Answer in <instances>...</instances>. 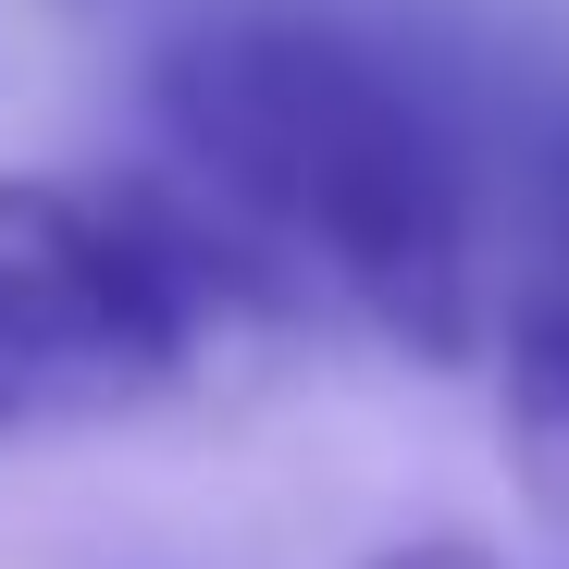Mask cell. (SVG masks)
<instances>
[{
	"instance_id": "3",
	"label": "cell",
	"mask_w": 569,
	"mask_h": 569,
	"mask_svg": "<svg viewBox=\"0 0 569 569\" xmlns=\"http://www.w3.org/2000/svg\"><path fill=\"white\" fill-rule=\"evenodd\" d=\"M508 199H520V248H532V310H569V87L520 124Z\"/></svg>"
},
{
	"instance_id": "1",
	"label": "cell",
	"mask_w": 569,
	"mask_h": 569,
	"mask_svg": "<svg viewBox=\"0 0 569 569\" xmlns=\"http://www.w3.org/2000/svg\"><path fill=\"white\" fill-rule=\"evenodd\" d=\"M149 112L272 298H335L421 359L483 310V149L446 87L347 13H199L149 62Z\"/></svg>"
},
{
	"instance_id": "5",
	"label": "cell",
	"mask_w": 569,
	"mask_h": 569,
	"mask_svg": "<svg viewBox=\"0 0 569 569\" xmlns=\"http://www.w3.org/2000/svg\"><path fill=\"white\" fill-rule=\"evenodd\" d=\"M385 569H496V557H483V545H397Z\"/></svg>"
},
{
	"instance_id": "2",
	"label": "cell",
	"mask_w": 569,
	"mask_h": 569,
	"mask_svg": "<svg viewBox=\"0 0 569 569\" xmlns=\"http://www.w3.org/2000/svg\"><path fill=\"white\" fill-rule=\"evenodd\" d=\"M236 310H284L199 199L0 186V433L112 421L211 359Z\"/></svg>"
},
{
	"instance_id": "4",
	"label": "cell",
	"mask_w": 569,
	"mask_h": 569,
	"mask_svg": "<svg viewBox=\"0 0 569 569\" xmlns=\"http://www.w3.org/2000/svg\"><path fill=\"white\" fill-rule=\"evenodd\" d=\"M508 397H520V446L545 470V496H569V310H520L508 335Z\"/></svg>"
}]
</instances>
